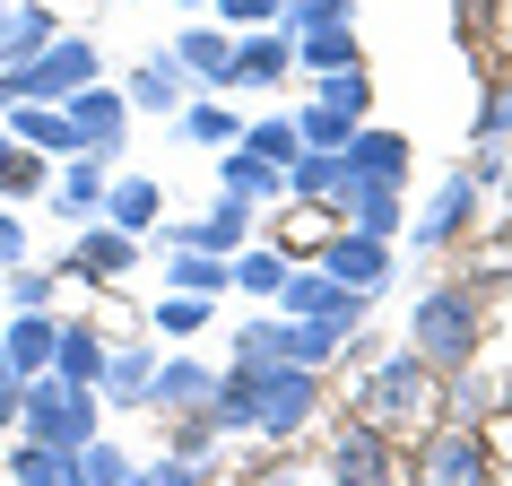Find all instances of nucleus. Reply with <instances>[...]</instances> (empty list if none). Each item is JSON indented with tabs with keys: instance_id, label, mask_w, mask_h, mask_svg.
<instances>
[{
	"instance_id": "nucleus-1",
	"label": "nucleus",
	"mask_w": 512,
	"mask_h": 486,
	"mask_svg": "<svg viewBox=\"0 0 512 486\" xmlns=\"http://www.w3.org/2000/svg\"><path fill=\"white\" fill-rule=\"evenodd\" d=\"M443 408V391H434V365L426 356H391L374 382H365V426L391 434V426H417V417H434Z\"/></svg>"
},
{
	"instance_id": "nucleus-2",
	"label": "nucleus",
	"mask_w": 512,
	"mask_h": 486,
	"mask_svg": "<svg viewBox=\"0 0 512 486\" xmlns=\"http://www.w3.org/2000/svg\"><path fill=\"white\" fill-rule=\"evenodd\" d=\"M469 348H478V304H469V287H434L417 304V356L426 365H469Z\"/></svg>"
},
{
	"instance_id": "nucleus-3",
	"label": "nucleus",
	"mask_w": 512,
	"mask_h": 486,
	"mask_svg": "<svg viewBox=\"0 0 512 486\" xmlns=\"http://www.w3.org/2000/svg\"><path fill=\"white\" fill-rule=\"evenodd\" d=\"M18 417H27L35 443H53V452L96 443V408L79 400V382H35V391H18Z\"/></svg>"
},
{
	"instance_id": "nucleus-4",
	"label": "nucleus",
	"mask_w": 512,
	"mask_h": 486,
	"mask_svg": "<svg viewBox=\"0 0 512 486\" xmlns=\"http://www.w3.org/2000/svg\"><path fill=\"white\" fill-rule=\"evenodd\" d=\"M79 87H96V53H87V44H53V53L0 70V105H27V96H79Z\"/></svg>"
},
{
	"instance_id": "nucleus-5",
	"label": "nucleus",
	"mask_w": 512,
	"mask_h": 486,
	"mask_svg": "<svg viewBox=\"0 0 512 486\" xmlns=\"http://www.w3.org/2000/svg\"><path fill=\"white\" fill-rule=\"evenodd\" d=\"M304 417H313V365H270V374H252V426L296 434Z\"/></svg>"
},
{
	"instance_id": "nucleus-6",
	"label": "nucleus",
	"mask_w": 512,
	"mask_h": 486,
	"mask_svg": "<svg viewBox=\"0 0 512 486\" xmlns=\"http://www.w3.org/2000/svg\"><path fill=\"white\" fill-rule=\"evenodd\" d=\"M417 486H486V452L469 426H443L426 443V460H417Z\"/></svg>"
},
{
	"instance_id": "nucleus-7",
	"label": "nucleus",
	"mask_w": 512,
	"mask_h": 486,
	"mask_svg": "<svg viewBox=\"0 0 512 486\" xmlns=\"http://www.w3.org/2000/svg\"><path fill=\"white\" fill-rule=\"evenodd\" d=\"M330 478L339 486H391V443H382L374 426H348L330 443Z\"/></svg>"
},
{
	"instance_id": "nucleus-8",
	"label": "nucleus",
	"mask_w": 512,
	"mask_h": 486,
	"mask_svg": "<svg viewBox=\"0 0 512 486\" xmlns=\"http://www.w3.org/2000/svg\"><path fill=\"white\" fill-rule=\"evenodd\" d=\"M339 157H348L356 183H400V174H408V139H391V131H348Z\"/></svg>"
},
{
	"instance_id": "nucleus-9",
	"label": "nucleus",
	"mask_w": 512,
	"mask_h": 486,
	"mask_svg": "<svg viewBox=\"0 0 512 486\" xmlns=\"http://www.w3.org/2000/svg\"><path fill=\"white\" fill-rule=\"evenodd\" d=\"M18 139H27V148H44V157H79V148H87L79 122H70V113H53V105H18Z\"/></svg>"
},
{
	"instance_id": "nucleus-10",
	"label": "nucleus",
	"mask_w": 512,
	"mask_h": 486,
	"mask_svg": "<svg viewBox=\"0 0 512 486\" xmlns=\"http://www.w3.org/2000/svg\"><path fill=\"white\" fill-rule=\"evenodd\" d=\"M322 278L374 287V278H382V243H374V235H356V243H339V235H330V243H322Z\"/></svg>"
},
{
	"instance_id": "nucleus-11",
	"label": "nucleus",
	"mask_w": 512,
	"mask_h": 486,
	"mask_svg": "<svg viewBox=\"0 0 512 486\" xmlns=\"http://www.w3.org/2000/svg\"><path fill=\"white\" fill-rule=\"evenodd\" d=\"M261 79H287V44H278V35H252V44H235V61H226V87H261Z\"/></svg>"
},
{
	"instance_id": "nucleus-12",
	"label": "nucleus",
	"mask_w": 512,
	"mask_h": 486,
	"mask_svg": "<svg viewBox=\"0 0 512 486\" xmlns=\"http://www.w3.org/2000/svg\"><path fill=\"white\" fill-rule=\"evenodd\" d=\"M287 191V165H270V157H226V200H278Z\"/></svg>"
},
{
	"instance_id": "nucleus-13",
	"label": "nucleus",
	"mask_w": 512,
	"mask_h": 486,
	"mask_svg": "<svg viewBox=\"0 0 512 486\" xmlns=\"http://www.w3.org/2000/svg\"><path fill=\"white\" fill-rule=\"evenodd\" d=\"M70 278H131V235L113 226V235H87L70 252Z\"/></svg>"
},
{
	"instance_id": "nucleus-14",
	"label": "nucleus",
	"mask_w": 512,
	"mask_h": 486,
	"mask_svg": "<svg viewBox=\"0 0 512 486\" xmlns=\"http://www.w3.org/2000/svg\"><path fill=\"white\" fill-rule=\"evenodd\" d=\"M469 209H478V183H469V174H452V183H443V200H434V209L417 217V243H443Z\"/></svg>"
},
{
	"instance_id": "nucleus-15",
	"label": "nucleus",
	"mask_w": 512,
	"mask_h": 486,
	"mask_svg": "<svg viewBox=\"0 0 512 486\" xmlns=\"http://www.w3.org/2000/svg\"><path fill=\"white\" fill-rule=\"evenodd\" d=\"M70 122H79V139L96 148V139L122 131V96H105V87H79V96H70Z\"/></svg>"
},
{
	"instance_id": "nucleus-16",
	"label": "nucleus",
	"mask_w": 512,
	"mask_h": 486,
	"mask_svg": "<svg viewBox=\"0 0 512 486\" xmlns=\"http://www.w3.org/2000/svg\"><path fill=\"white\" fill-rule=\"evenodd\" d=\"M18 486H79V452L27 443V452H18Z\"/></svg>"
},
{
	"instance_id": "nucleus-17",
	"label": "nucleus",
	"mask_w": 512,
	"mask_h": 486,
	"mask_svg": "<svg viewBox=\"0 0 512 486\" xmlns=\"http://www.w3.org/2000/svg\"><path fill=\"white\" fill-rule=\"evenodd\" d=\"M44 35H53V9H35V0H27L18 18H0V61H27Z\"/></svg>"
},
{
	"instance_id": "nucleus-18",
	"label": "nucleus",
	"mask_w": 512,
	"mask_h": 486,
	"mask_svg": "<svg viewBox=\"0 0 512 486\" xmlns=\"http://www.w3.org/2000/svg\"><path fill=\"white\" fill-rule=\"evenodd\" d=\"M348 209H356V226H365V235H391V226H400V191H391V183H356Z\"/></svg>"
},
{
	"instance_id": "nucleus-19",
	"label": "nucleus",
	"mask_w": 512,
	"mask_h": 486,
	"mask_svg": "<svg viewBox=\"0 0 512 486\" xmlns=\"http://www.w3.org/2000/svg\"><path fill=\"white\" fill-rule=\"evenodd\" d=\"M53 339H61V330L44 322V313H27V322L9 330V374H35V365L53 356Z\"/></svg>"
},
{
	"instance_id": "nucleus-20",
	"label": "nucleus",
	"mask_w": 512,
	"mask_h": 486,
	"mask_svg": "<svg viewBox=\"0 0 512 486\" xmlns=\"http://www.w3.org/2000/svg\"><path fill=\"white\" fill-rule=\"evenodd\" d=\"M278 296L296 304V313H339V304H356V287H330L322 270H313V278H296V270H287V287H278Z\"/></svg>"
},
{
	"instance_id": "nucleus-21",
	"label": "nucleus",
	"mask_w": 512,
	"mask_h": 486,
	"mask_svg": "<svg viewBox=\"0 0 512 486\" xmlns=\"http://www.w3.org/2000/svg\"><path fill=\"white\" fill-rule=\"evenodd\" d=\"M226 278H235V287H252V296H278V287H287V252H278V243H270V252H243Z\"/></svg>"
},
{
	"instance_id": "nucleus-22",
	"label": "nucleus",
	"mask_w": 512,
	"mask_h": 486,
	"mask_svg": "<svg viewBox=\"0 0 512 486\" xmlns=\"http://www.w3.org/2000/svg\"><path fill=\"white\" fill-rule=\"evenodd\" d=\"M53 356H61V382H96V374H105V348H96L87 330H61Z\"/></svg>"
},
{
	"instance_id": "nucleus-23",
	"label": "nucleus",
	"mask_w": 512,
	"mask_h": 486,
	"mask_svg": "<svg viewBox=\"0 0 512 486\" xmlns=\"http://www.w3.org/2000/svg\"><path fill=\"white\" fill-rule=\"evenodd\" d=\"M209 391H217V382L200 374V365H165V374H157V400H174V408H209Z\"/></svg>"
},
{
	"instance_id": "nucleus-24",
	"label": "nucleus",
	"mask_w": 512,
	"mask_h": 486,
	"mask_svg": "<svg viewBox=\"0 0 512 486\" xmlns=\"http://www.w3.org/2000/svg\"><path fill=\"white\" fill-rule=\"evenodd\" d=\"M235 235H243V200H217V209L200 217V235H183V243H191V252H226Z\"/></svg>"
},
{
	"instance_id": "nucleus-25",
	"label": "nucleus",
	"mask_w": 512,
	"mask_h": 486,
	"mask_svg": "<svg viewBox=\"0 0 512 486\" xmlns=\"http://www.w3.org/2000/svg\"><path fill=\"white\" fill-rule=\"evenodd\" d=\"M270 365H287V330L252 322V330H243V374H270Z\"/></svg>"
},
{
	"instance_id": "nucleus-26",
	"label": "nucleus",
	"mask_w": 512,
	"mask_h": 486,
	"mask_svg": "<svg viewBox=\"0 0 512 486\" xmlns=\"http://www.w3.org/2000/svg\"><path fill=\"white\" fill-rule=\"evenodd\" d=\"M174 278H183V296H217V287H235V278L217 270V252H191V243H183V261H174Z\"/></svg>"
},
{
	"instance_id": "nucleus-27",
	"label": "nucleus",
	"mask_w": 512,
	"mask_h": 486,
	"mask_svg": "<svg viewBox=\"0 0 512 486\" xmlns=\"http://www.w3.org/2000/svg\"><path fill=\"white\" fill-rule=\"evenodd\" d=\"M148 217H157V183H122L113 191V226H122V235H139Z\"/></svg>"
},
{
	"instance_id": "nucleus-28",
	"label": "nucleus",
	"mask_w": 512,
	"mask_h": 486,
	"mask_svg": "<svg viewBox=\"0 0 512 486\" xmlns=\"http://www.w3.org/2000/svg\"><path fill=\"white\" fill-rule=\"evenodd\" d=\"M322 105L339 113V122H356V113H365V70H330V79H322Z\"/></svg>"
},
{
	"instance_id": "nucleus-29",
	"label": "nucleus",
	"mask_w": 512,
	"mask_h": 486,
	"mask_svg": "<svg viewBox=\"0 0 512 486\" xmlns=\"http://www.w3.org/2000/svg\"><path fill=\"white\" fill-rule=\"evenodd\" d=\"M304 61H313L322 79H330V70H356V44H348V27H313V53H304Z\"/></svg>"
},
{
	"instance_id": "nucleus-30",
	"label": "nucleus",
	"mask_w": 512,
	"mask_h": 486,
	"mask_svg": "<svg viewBox=\"0 0 512 486\" xmlns=\"http://www.w3.org/2000/svg\"><path fill=\"white\" fill-rule=\"evenodd\" d=\"M79 486H131L122 452H105V443H79Z\"/></svg>"
},
{
	"instance_id": "nucleus-31",
	"label": "nucleus",
	"mask_w": 512,
	"mask_h": 486,
	"mask_svg": "<svg viewBox=\"0 0 512 486\" xmlns=\"http://www.w3.org/2000/svg\"><path fill=\"white\" fill-rule=\"evenodd\" d=\"M183 61L200 70V79H217V87H226V61H235V44H226V35H191V44H183Z\"/></svg>"
},
{
	"instance_id": "nucleus-32",
	"label": "nucleus",
	"mask_w": 512,
	"mask_h": 486,
	"mask_svg": "<svg viewBox=\"0 0 512 486\" xmlns=\"http://www.w3.org/2000/svg\"><path fill=\"white\" fill-rule=\"evenodd\" d=\"M296 139H313V148H330V157H339V148H348V122H339L330 105H313V113L296 122Z\"/></svg>"
},
{
	"instance_id": "nucleus-33",
	"label": "nucleus",
	"mask_w": 512,
	"mask_h": 486,
	"mask_svg": "<svg viewBox=\"0 0 512 486\" xmlns=\"http://www.w3.org/2000/svg\"><path fill=\"white\" fill-rule=\"evenodd\" d=\"M252 157H270V165H296V122H261V131H252Z\"/></svg>"
},
{
	"instance_id": "nucleus-34",
	"label": "nucleus",
	"mask_w": 512,
	"mask_h": 486,
	"mask_svg": "<svg viewBox=\"0 0 512 486\" xmlns=\"http://www.w3.org/2000/svg\"><path fill=\"white\" fill-rule=\"evenodd\" d=\"M304 243H330V217L296 209V217H287V226H278V252H304Z\"/></svg>"
},
{
	"instance_id": "nucleus-35",
	"label": "nucleus",
	"mask_w": 512,
	"mask_h": 486,
	"mask_svg": "<svg viewBox=\"0 0 512 486\" xmlns=\"http://www.w3.org/2000/svg\"><path fill=\"white\" fill-rule=\"evenodd\" d=\"M131 96H139V105H174V70H165V61H148V70L131 79Z\"/></svg>"
},
{
	"instance_id": "nucleus-36",
	"label": "nucleus",
	"mask_w": 512,
	"mask_h": 486,
	"mask_svg": "<svg viewBox=\"0 0 512 486\" xmlns=\"http://www.w3.org/2000/svg\"><path fill=\"white\" fill-rule=\"evenodd\" d=\"M157 322L174 330V339H183V330H200V322H209V296H174V304L157 313Z\"/></svg>"
},
{
	"instance_id": "nucleus-37",
	"label": "nucleus",
	"mask_w": 512,
	"mask_h": 486,
	"mask_svg": "<svg viewBox=\"0 0 512 486\" xmlns=\"http://www.w3.org/2000/svg\"><path fill=\"white\" fill-rule=\"evenodd\" d=\"M105 382L113 391H148V356H105Z\"/></svg>"
},
{
	"instance_id": "nucleus-38",
	"label": "nucleus",
	"mask_w": 512,
	"mask_h": 486,
	"mask_svg": "<svg viewBox=\"0 0 512 486\" xmlns=\"http://www.w3.org/2000/svg\"><path fill=\"white\" fill-rule=\"evenodd\" d=\"M478 452H486V469H495V460L512 469V417H486V443H478Z\"/></svg>"
},
{
	"instance_id": "nucleus-39",
	"label": "nucleus",
	"mask_w": 512,
	"mask_h": 486,
	"mask_svg": "<svg viewBox=\"0 0 512 486\" xmlns=\"http://www.w3.org/2000/svg\"><path fill=\"white\" fill-rule=\"evenodd\" d=\"M504 131H512V87L486 96V113H478V139H504Z\"/></svg>"
},
{
	"instance_id": "nucleus-40",
	"label": "nucleus",
	"mask_w": 512,
	"mask_h": 486,
	"mask_svg": "<svg viewBox=\"0 0 512 486\" xmlns=\"http://www.w3.org/2000/svg\"><path fill=\"white\" fill-rule=\"evenodd\" d=\"M191 139H235V122H226L217 105H191Z\"/></svg>"
},
{
	"instance_id": "nucleus-41",
	"label": "nucleus",
	"mask_w": 512,
	"mask_h": 486,
	"mask_svg": "<svg viewBox=\"0 0 512 486\" xmlns=\"http://www.w3.org/2000/svg\"><path fill=\"white\" fill-rule=\"evenodd\" d=\"M139 486H200V460H165V469H148Z\"/></svg>"
},
{
	"instance_id": "nucleus-42",
	"label": "nucleus",
	"mask_w": 512,
	"mask_h": 486,
	"mask_svg": "<svg viewBox=\"0 0 512 486\" xmlns=\"http://www.w3.org/2000/svg\"><path fill=\"white\" fill-rule=\"evenodd\" d=\"M96 191H105V183H96V165H79V174H70V183H61V200H70V209H87V200H96Z\"/></svg>"
},
{
	"instance_id": "nucleus-43",
	"label": "nucleus",
	"mask_w": 512,
	"mask_h": 486,
	"mask_svg": "<svg viewBox=\"0 0 512 486\" xmlns=\"http://www.w3.org/2000/svg\"><path fill=\"white\" fill-rule=\"evenodd\" d=\"M217 9H226L235 27H252V18H278V0H217Z\"/></svg>"
},
{
	"instance_id": "nucleus-44",
	"label": "nucleus",
	"mask_w": 512,
	"mask_h": 486,
	"mask_svg": "<svg viewBox=\"0 0 512 486\" xmlns=\"http://www.w3.org/2000/svg\"><path fill=\"white\" fill-rule=\"evenodd\" d=\"M0 183H9V191H35V157H9V165H0Z\"/></svg>"
},
{
	"instance_id": "nucleus-45",
	"label": "nucleus",
	"mask_w": 512,
	"mask_h": 486,
	"mask_svg": "<svg viewBox=\"0 0 512 486\" xmlns=\"http://www.w3.org/2000/svg\"><path fill=\"white\" fill-rule=\"evenodd\" d=\"M0 417H18V374H9V348H0Z\"/></svg>"
},
{
	"instance_id": "nucleus-46",
	"label": "nucleus",
	"mask_w": 512,
	"mask_h": 486,
	"mask_svg": "<svg viewBox=\"0 0 512 486\" xmlns=\"http://www.w3.org/2000/svg\"><path fill=\"white\" fill-rule=\"evenodd\" d=\"M27 252V235H18V217H0V261H18Z\"/></svg>"
},
{
	"instance_id": "nucleus-47",
	"label": "nucleus",
	"mask_w": 512,
	"mask_h": 486,
	"mask_svg": "<svg viewBox=\"0 0 512 486\" xmlns=\"http://www.w3.org/2000/svg\"><path fill=\"white\" fill-rule=\"evenodd\" d=\"M0 165H9V139H0Z\"/></svg>"
}]
</instances>
